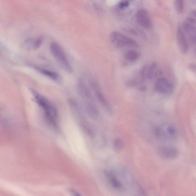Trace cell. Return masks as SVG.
<instances>
[{
  "mask_svg": "<svg viewBox=\"0 0 196 196\" xmlns=\"http://www.w3.org/2000/svg\"><path fill=\"white\" fill-rule=\"evenodd\" d=\"M35 101L43 111L48 122L54 126L57 123V111L55 106L47 98L39 93L34 89H30Z\"/></svg>",
  "mask_w": 196,
  "mask_h": 196,
  "instance_id": "cell-1",
  "label": "cell"
},
{
  "mask_svg": "<svg viewBox=\"0 0 196 196\" xmlns=\"http://www.w3.org/2000/svg\"><path fill=\"white\" fill-rule=\"evenodd\" d=\"M51 53L60 66L67 72L71 73L72 68L65 52L60 44L53 41L49 46Z\"/></svg>",
  "mask_w": 196,
  "mask_h": 196,
  "instance_id": "cell-2",
  "label": "cell"
},
{
  "mask_svg": "<svg viewBox=\"0 0 196 196\" xmlns=\"http://www.w3.org/2000/svg\"><path fill=\"white\" fill-rule=\"evenodd\" d=\"M110 40L112 43L118 48L139 46L135 40L119 32H112L110 35Z\"/></svg>",
  "mask_w": 196,
  "mask_h": 196,
  "instance_id": "cell-3",
  "label": "cell"
},
{
  "mask_svg": "<svg viewBox=\"0 0 196 196\" xmlns=\"http://www.w3.org/2000/svg\"><path fill=\"white\" fill-rule=\"evenodd\" d=\"M88 83V85L94 91L95 96L99 102L107 109L110 110L109 105L102 92L97 81L93 78H89Z\"/></svg>",
  "mask_w": 196,
  "mask_h": 196,
  "instance_id": "cell-4",
  "label": "cell"
},
{
  "mask_svg": "<svg viewBox=\"0 0 196 196\" xmlns=\"http://www.w3.org/2000/svg\"><path fill=\"white\" fill-rule=\"evenodd\" d=\"M155 88L160 93L169 94L174 91V86L172 83L165 77H161L157 80L155 84Z\"/></svg>",
  "mask_w": 196,
  "mask_h": 196,
  "instance_id": "cell-5",
  "label": "cell"
},
{
  "mask_svg": "<svg viewBox=\"0 0 196 196\" xmlns=\"http://www.w3.org/2000/svg\"><path fill=\"white\" fill-rule=\"evenodd\" d=\"M177 40L179 50L183 54H186L189 51V44L182 27L178 26L177 29Z\"/></svg>",
  "mask_w": 196,
  "mask_h": 196,
  "instance_id": "cell-6",
  "label": "cell"
},
{
  "mask_svg": "<svg viewBox=\"0 0 196 196\" xmlns=\"http://www.w3.org/2000/svg\"><path fill=\"white\" fill-rule=\"evenodd\" d=\"M136 20L138 23L146 29H151L152 26V23L149 13L144 9L138 10L136 13Z\"/></svg>",
  "mask_w": 196,
  "mask_h": 196,
  "instance_id": "cell-7",
  "label": "cell"
},
{
  "mask_svg": "<svg viewBox=\"0 0 196 196\" xmlns=\"http://www.w3.org/2000/svg\"><path fill=\"white\" fill-rule=\"evenodd\" d=\"M158 153L160 156L166 159H176L179 155V151L174 147L162 146L159 147Z\"/></svg>",
  "mask_w": 196,
  "mask_h": 196,
  "instance_id": "cell-8",
  "label": "cell"
},
{
  "mask_svg": "<svg viewBox=\"0 0 196 196\" xmlns=\"http://www.w3.org/2000/svg\"><path fill=\"white\" fill-rule=\"evenodd\" d=\"M44 40V38L42 37L31 38L27 39L24 43L23 47L28 50H36L39 48L42 45Z\"/></svg>",
  "mask_w": 196,
  "mask_h": 196,
  "instance_id": "cell-9",
  "label": "cell"
},
{
  "mask_svg": "<svg viewBox=\"0 0 196 196\" xmlns=\"http://www.w3.org/2000/svg\"><path fill=\"white\" fill-rule=\"evenodd\" d=\"M34 68L39 73L54 81H59L61 80L60 75L56 72L40 67H35Z\"/></svg>",
  "mask_w": 196,
  "mask_h": 196,
  "instance_id": "cell-10",
  "label": "cell"
},
{
  "mask_svg": "<svg viewBox=\"0 0 196 196\" xmlns=\"http://www.w3.org/2000/svg\"><path fill=\"white\" fill-rule=\"evenodd\" d=\"M106 175H107L110 182L113 187L117 189H119V190L122 189L123 186L120 181L118 180L117 178H115L112 174H109L108 173H107Z\"/></svg>",
  "mask_w": 196,
  "mask_h": 196,
  "instance_id": "cell-11",
  "label": "cell"
},
{
  "mask_svg": "<svg viewBox=\"0 0 196 196\" xmlns=\"http://www.w3.org/2000/svg\"><path fill=\"white\" fill-rule=\"evenodd\" d=\"M158 64L156 62H154L150 65L147 71V76L149 79L153 78L157 72Z\"/></svg>",
  "mask_w": 196,
  "mask_h": 196,
  "instance_id": "cell-12",
  "label": "cell"
},
{
  "mask_svg": "<svg viewBox=\"0 0 196 196\" xmlns=\"http://www.w3.org/2000/svg\"><path fill=\"white\" fill-rule=\"evenodd\" d=\"M195 27V25L186 21H183L182 24V29L184 33L190 35L193 33Z\"/></svg>",
  "mask_w": 196,
  "mask_h": 196,
  "instance_id": "cell-13",
  "label": "cell"
},
{
  "mask_svg": "<svg viewBox=\"0 0 196 196\" xmlns=\"http://www.w3.org/2000/svg\"><path fill=\"white\" fill-rule=\"evenodd\" d=\"M139 54L135 50H130L126 53L125 58L130 61H134L137 60L139 57Z\"/></svg>",
  "mask_w": 196,
  "mask_h": 196,
  "instance_id": "cell-14",
  "label": "cell"
},
{
  "mask_svg": "<svg viewBox=\"0 0 196 196\" xmlns=\"http://www.w3.org/2000/svg\"><path fill=\"white\" fill-rule=\"evenodd\" d=\"M123 143L119 139H115L113 142L114 150L116 152L119 153L122 151L123 148Z\"/></svg>",
  "mask_w": 196,
  "mask_h": 196,
  "instance_id": "cell-15",
  "label": "cell"
},
{
  "mask_svg": "<svg viewBox=\"0 0 196 196\" xmlns=\"http://www.w3.org/2000/svg\"><path fill=\"white\" fill-rule=\"evenodd\" d=\"M176 10L178 13H183L184 10V0H174Z\"/></svg>",
  "mask_w": 196,
  "mask_h": 196,
  "instance_id": "cell-16",
  "label": "cell"
},
{
  "mask_svg": "<svg viewBox=\"0 0 196 196\" xmlns=\"http://www.w3.org/2000/svg\"><path fill=\"white\" fill-rule=\"evenodd\" d=\"M167 132L168 135L172 138H175L177 135L176 129L174 126L169 125L167 127Z\"/></svg>",
  "mask_w": 196,
  "mask_h": 196,
  "instance_id": "cell-17",
  "label": "cell"
},
{
  "mask_svg": "<svg viewBox=\"0 0 196 196\" xmlns=\"http://www.w3.org/2000/svg\"><path fill=\"white\" fill-rule=\"evenodd\" d=\"M189 43L192 46L196 45V33L190 34L189 38Z\"/></svg>",
  "mask_w": 196,
  "mask_h": 196,
  "instance_id": "cell-18",
  "label": "cell"
},
{
  "mask_svg": "<svg viewBox=\"0 0 196 196\" xmlns=\"http://www.w3.org/2000/svg\"><path fill=\"white\" fill-rule=\"evenodd\" d=\"M189 69L193 72H196V64L190 63L188 66Z\"/></svg>",
  "mask_w": 196,
  "mask_h": 196,
  "instance_id": "cell-19",
  "label": "cell"
},
{
  "mask_svg": "<svg viewBox=\"0 0 196 196\" xmlns=\"http://www.w3.org/2000/svg\"><path fill=\"white\" fill-rule=\"evenodd\" d=\"M186 21L194 25L196 24V20L192 17H188Z\"/></svg>",
  "mask_w": 196,
  "mask_h": 196,
  "instance_id": "cell-20",
  "label": "cell"
},
{
  "mask_svg": "<svg viewBox=\"0 0 196 196\" xmlns=\"http://www.w3.org/2000/svg\"><path fill=\"white\" fill-rule=\"evenodd\" d=\"M192 13V15H194V17H195L196 18V10L193 11Z\"/></svg>",
  "mask_w": 196,
  "mask_h": 196,
  "instance_id": "cell-21",
  "label": "cell"
},
{
  "mask_svg": "<svg viewBox=\"0 0 196 196\" xmlns=\"http://www.w3.org/2000/svg\"><path fill=\"white\" fill-rule=\"evenodd\" d=\"M193 54L196 57V47L195 48L194 51H193Z\"/></svg>",
  "mask_w": 196,
  "mask_h": 196,
  "instance_id": "cell-22",
  "label": "cell"
},
{
  "mask_svg": "<svg viewBox=\"0 0 196 196\" xmlns=\"http://www.w3.org/2000/svg\"><path fill=\"white\" fill-rule=\"evenodd\" d=\"M192 2L196 4V0H192Z\"/></svg>",
  "mask_w": 196,
  "mask_h": 196,
  "instance_id": "cell-23",
  "label": "cell"
}]
</instances>
